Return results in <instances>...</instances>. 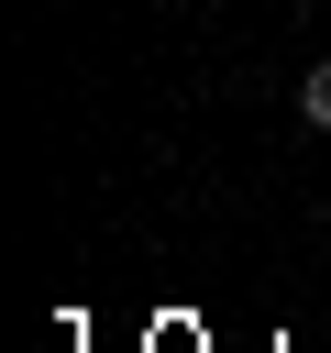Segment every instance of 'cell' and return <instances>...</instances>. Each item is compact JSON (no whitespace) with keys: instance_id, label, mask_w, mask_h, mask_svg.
<instances>
[{"instance_id":"cell-1","label":"cell","mask_w":331,"mask_h":353,"mask_svg":"<svg viewBox=\"0 0 331 353\" xmlns=\"http://www.w3.org/2000/svg\"><path fill=\"white\" fill-rule=\"evenodd\" d=\"M298 132H331V55L298 77Z\"/></svg>"}]
</instances>
